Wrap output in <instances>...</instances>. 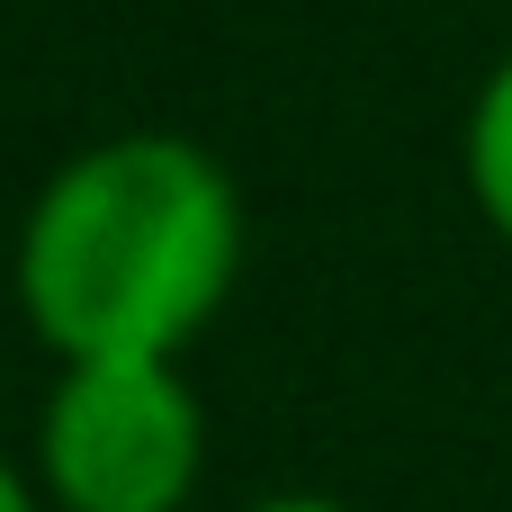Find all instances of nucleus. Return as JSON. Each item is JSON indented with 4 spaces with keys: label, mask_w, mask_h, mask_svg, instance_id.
Listing matches in <instances>:
<instances>
[{
    "label": "nucleus",
    "mask_w": 512,
    "mask_h": 512,
    "mask_svg": "<svg viewBox=\"0 0 512 512\" xmlns=\"http://www.w3.org/2000/svg\"><path fill=\"white\" fill-rule=\"evenodd\" d=\"M243 207L216 153L117 135L45 180L18 234V306L54 360H180L225 306Z\"/></svg>",
    "instance_id": "nucleus-1"
},
{
    "label": "nucleus",
    "mask_w": 512,
    "mask_h": 512,
    "mask_svg": "<svg viewBox=\"0 0 512 512\" xmlns=\"http://www.w3.org/2000/svg\"><path fill=\"white\" fill-rule=\"evenodd\" d=\"M207 459V414L180 360H63L36 468L63 512H180Z\"/></svg>",
    "instance_id": "nucleus-2"
},
{
    "label": "nucleus",
    "mask_w": 512,
    "mask_h": 512,
    "mask_svg": "<svg viewBox=\"0 0 512 512\" xmlns=\"http://www.w3.org/2000/svg\"><path fill=\"white\" fill-rule=\"evenodd\" d=\"M468 189H477L486 225L512 243V54L495 63V81L477 90V117H468Z\"/></svg>",
    "instance_id": "nucleus-3"
},
{
    "label": "nucleus",
    "mask_w": 512,
    "mask_h": 512,
    "mask_svg": "<svg viewBox=\"0 0 512 512\" xmlns=\"http://www.w3.org/2000/svg\"><path fill=\"white\" fill-rule=\"evenodd\" d=\"M252 512H342V504H324V495H279V504H252Z\"/></svg>",
    "instance_id": "nucleus-4"
},
{
    "label": "nucleus",
    "mask_w": 512,
    "mask_h": 512,
    "mask_svg": "<svg viewBox=\"0 0 512 512\" xmlns=\"http://www.w3.org/2000/svg\"><path fill=\"white\" fill-rule=\"evenodd\" d=\"M0 512H36V495H27V486H18L9 468H0Z\"/></svg>",
    "instance_id": "nucleus-5"
}]
</instances>
